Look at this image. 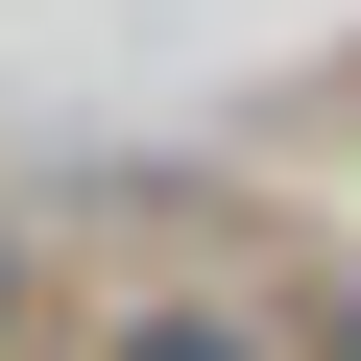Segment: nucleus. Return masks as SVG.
<instances>
[{
    "label": "nucleus",
    "mask_w": 361,
    "mask_h": 361,
    "mask_svg": "<svg viewBox=\"0 0 361 361\" xmlns=\"http://www.w3.org/2000/svg\"><path fill=\"white\" fill-rule=\"evenodd\" d=\"M97 361H289V337H265V313H217V289H169V313H121Z\"/></svg>",
    "instance_id": "f257e3e1"
},
{
    "label": "nucleus",
    "mask_w": 361,
    "mask_h": 361,
    "mask_svg": "<svg viewBox=\"0 0 361 361\" xmlns=\"http://www.w3.org/2000/svg\"><path fill=\"white\" fill-rule=\"evenodd\" d=\"M0 337H25V217H0Z\"/></svg>",
    "instance_id": "f03ea898"
},
{
    "label": "nucleus",
    "mask_w": 361,
    "mask_h": 361,
    "mask_svg": "<svg viewBox=\"0 0 361 361\" xmlns=\"http://www.w3.org/2000/svg\"><path fill=\"white\" fill-rule=\"evenodd\" d=\"M313 361H361V289H337V337H313Z\"/></svg>",
    "instance_id": "7ed1b4c3"
}]
</instances>
